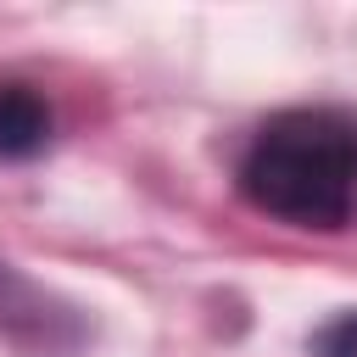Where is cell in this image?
I'll list each match as a JSON object with an SVG mask.
<instances>
[{
	"instance_id": "6da1fadb",
	"label": "cell",
	"mask_w": 357,
	"mask_h": 357,
	"mask_svg": "<svg viewBox=\"0 0 357 357\" xmlns=\"http://www.w3.org/2000/svg\"><path fill=\"white\" fill-rule=\"evenodd\" d=\"M240 195L290 229H340L357 212V117L340 106L268 117L240 156Z\"/></svg>"
},
{
	"instance_id": "7a4b0ae2",
	"label": "cell",
	"mask_w": 357,
	"mask_h": 357,
	"mask_svg": "<svg viewBox=\"0 0 357 357\" xmlns=\"http://www.w3.org/2000/svg\"><path fill=\"white\" fill-rule=\"evenodd\" d=\"M50 139V106L28 84H0V156H33Z\"/></svg>"
},
{
	"instance_id": "3957f363",
	"label": "cell",
	"mask_w": 357,
	"mask_h": 357,
	"mask_svg": "<svg viewBox=\"0 0 357 357\" xmlns=\"http://www.w3.org/2000/svg\"><path fill=\"white\" fill-rule=\"evenodd\" d=\"M312 351L318 357H357V312H340L335 324H324L318 340H312Z\"/></svg>"
}]
</instances>
